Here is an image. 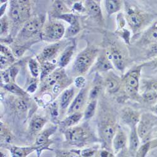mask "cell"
I'll return each mask as SVG.
<instances>
[{
    "label": "cell",
    "instance_id": "6da1fadb",
    "mask_svg": "<svg viewBox=\"0 0 157 157\" xmlns=\"http://www.w3.org/2000/svg\"><path fill=\"white\" fill-rule=\"evenodd\" d=\"M98 49L92 45H88L78 54L72 65V75L76 77L86 74L98 58Z\"/></svg>",
    "mask_w": 157,
    "mask_h": 157
},
{
    "label": "cell",
    "instance_id": "7a4b0ae2",
    "mask_svg": "<svg viewBox=\"0 0 157 157\" xmlns=\"http://www.w3.org/2000/svg\"><path fill=\"white\" fill-rule=\"evenodd\" d=\"M8 16L17 25L27 21L30 18V1H11Z\"/></svg>",
    "mask_w": 157,
    "mask_h": 157
},
{
    "label": "cell",
    "instance_id": "3957f363",
    "mask_svg": "<svg viewBox=\"0 0 157 157\" xmlns=\"http://www.w3.org/2000/svg\"><path fill=\"white\" fill-rule=\"evenodd\" d=\"M44 25V17H33L26 21L18 33L17 40L19 44L27 41L34 36L42 29Z\"/></svg>",
    "mask_w": 157,
    "mask_h": 157
},
{
    "label": "cell",
    "instance_id": "277c9868",
    "mask_svg": "<svg viewBox=\"0 0 157 157\" xmlns=\"http://www.w3.org/2000/svg\"><path fill=\"white\" fill-rule=\"evenodd\" d=\"M65 29L63 25L57 21L48 22L41 32V38L48 42L56 43L60 41L65 35Z\"/></svg>",
    "mask_w": 157,
    "mask_h": 157
},
{
    "label": "cell",
    "instance_id": "5b68a950",
    "mask_svg": "<svg viewBox=\"0 0 157 157\" xmlns=\"http://www.w3.org/2000/svg\"><path fill=\"white\" fill-rule=\"evenodd\" d=\"M66 47L65 41H59L48 45L43 49L40 54L37 56L36 59L40 63L52 62L60 53H62Z\"/></svg>",
    "mask_w": 157,
    "mask_h": 157
},
{
    "label": "cell",
    "instance_id": "8992f818",
    "mask_svg": "<svg viewBox=\"0 0 157 157\" xmlns=\"http://www.w3.org/2000/svg\"><path fill=\"white\" fill-rule=\"evenodd\" d=\"M67 77V75L65 74L64 69L60 67L56 69L53 72L42 81L41 90H45L53 89L59 82Z\"/></svg>",
    "mask_w": 157,
    "mask_h": 157
},
{
    "label": "cell",
    "instance_id": "52a82bcc",
    "mask_svg": "<svg viewBox=\"0 0 157 157\" xmlns=\"http://www.w3.org/2000/svg\"><path fill=\"white\" fill-rule=\"evenodd\" d=\"M108 56L110 61L114 65V66L121 71H123L126 66V58L121 51L116 46L111 47L107 52Z\"/></svg>",
    "mask_w": 157,
    "mask_h": 157
},
{
    "label": "cell",
    "instance_id": "ba28073f",
    "mask_svg": "<svg viewBox=\"0 0 157 157\" xmlns=\"http://www.w3.org/2000/svg\"><path fill=\"white\" fill-rule=\"evenodd\" d=\"M140 72V70L137 69L131 71L125 77V90L131 95L135 94L138 91Z\"/></svg>",
    "mask_w": 157,
    "mask_h": 157
},
{
    "label": "cell",
    "instance_id": "9c48e42d",
    "mask_svg": "<svg viewBox=\"0 0 157 157\" xmlns=\"http://www.w3.org/2000/svg\"><path fill=\"white\" fill-rule=\"evenodd\" d=\"M65 136L67 140L72 143H78L82 142L86 137V132L82 127H71L65 132Z\"/></svg>",
    "mask_w": 157,
    "mask_h": 157
},
{
    "label": "cell",
    "instance_id": "30bf717a",
    "mask_svg": "<svg viewBox=\"0 0 157 157\" xmlns=\"http://www.w3.org/2000/svg\"><path fill=\"white\" fill-rule=\"evenodd\" d=\"M75 51V45L74 44L68 45L65 47L59 56L58 60V66L60 68H64L70 63L71 59Z\"/></svg>",
    "mask_w": 157,
    "mask_h": 157
},
{
    "label": "cell",
    "instance_id": "8fae6325",
    "mask_svg": "<svg viewBox=\"0 0 157 157\" xmlns=\"http://www.w3.org/2000/svg\"><path fill=\"white\" fill-rule=\"evenodd\" d=\"M113 69L112 62L106 54H100L96 62L94 69L99 72H107Z\"/></svg>",
    "mask_w": 157,
    "mask_h": 157
},
{
    "label": "cell",
    "instance_id": "7c38bea8",
    "mask_svg": "<svg viewBox=\"0 0 157 157\" xmlns=\"http://www.w3.org/2000/svg\"><path fill=\"white\" fill-rule=\"evenodd\" d=\"M86 98V90L85 89H82L81 90L79 93L78 94V95L72 103L71 107L69 109L68 114H72L74 113H78V111H80L85 103Z\"/></svg>",
    "mask_w": 157,
    "mask_h": 157
},
{
    "label": "cell",
    "instance_id": "4fadbf2b",
    "mask_svg": "<svg viewBox=\"0 0 157 157\" xmlns=\"http://www.w3.org/2000/svg\"><path fill=\"white\" fill-rule=\"evenodd\" d=\"M67 13H71V10L67 7L63 2L54 1L52 6V17L57 18V17Z\"/></svg>",
    "mask_w": 157,
    "mask_h": 157
},
{
    "label": "cell",
    "instance_id": "5bb4252c",
    "mask_svg": "<svg viewBox=\"0 0 157 157\" xmlns=\"http://www.w3.org/2000/svg\"><path fill=\"white\" fill-rule=\"evenodd\" d=\"M126 12V20L130 27L133 29H138L142 24V17L141 15L132 9H129Z\"/></svg>",
    "mask_w": 157,
    "mask_h": 157
},
{
    "label": "cell",
    "instance_id": "9a60e30c",
    "mask_svg": "<svg viewBox=\"0 0 157 157\" xmlns=\"http://www.w3.org/2000/svg\"><path fill=\"white\" fill-rule=\"evenodd\" d=\"M105 83L108 92L113 93L117 92V90L119 89L121 84V79L115 74L111 72L108 74Z\"/></svg>",
    "mask_w": 157,
    "mask_h": 157
},
{
    "label": "cell",
    "instance_id": "2e32d148",
    "mask_svg": "<svg viewBox=\"0 0 157 157\" xmlns=\"http://www.w3.org/2000/svg\"><path fill=\"white\" fill-rule=\"evenodd\" d=\"M85 8L90 17L94 18H101L102 15L100 6L94 1H86Z\"/></svg>",
    "mask_w": 157,
    "mask_h": 157
},
{
    "label": "cell",
    "instance_id": "e0dca14e",
    "mask_svg": "<svg viewBox=\"0 0 157 157\" xmlns=\"http://www.w3.org/2000/svg\"><path fill=\"white\" fill-rule=\"evenodd\" d=\"M123 118L125 123L132 126L133 128H135V125L139 121L138 114L135 111L131 109H126L124 112Z\"/></svg>",
    "mask_w": 157,
    "mask_h": 157
},
{
    "label": "cell",
    "instance_id": "ac0fdd59",
    "mask_svg": "<svg viewBox=\"0 0 157 157\" xmlns=\"http://www.w3.org/2000/svg\"><path fill=\"white\" fill-rule=\"evenodd\" d=\"M101 133L106 141L110 143L115 134V128L110 123H106L101 128Z\"/></svg>",
    "mask_w": 157,
    "mask_h": 157
},
{
    "label": "cell",
    "instance_id": "d6986e66",
    "mask_svg": "<svg viewBox=\"0 0 157 157\" xmlns=\"http://www.w3.org/2000/svg\"><path fill=\"white\" fill-rule=\"evenodd\" d=\"M46 121L44 118L40 116H35L32 120L30 128L31 132L33 133H36L40 132L44 126Z\"/></svg>",
    "mask_w": 157,
    "mask_h": 157
},
{
    "label": "cell",
    "instance_id": "ffe728a7",
    "mask_svg": "<svg viewBox=\"0 0 157 157\" xmlns=\"http://www.w3.org/2000/svg\"><path fill=\"white\" fill-rule=\"evenodd\" d=\"M74 95V90L73 88H70L65 90L62 94L60 99V107L62 109L67 108L71 103Z\"/></svg>",
    "mask_w": 157,
    "mask_h": 157
},
{
    "label": "cell",
    "instance_id": "44dd1931",
    "mask_svg": "<svg viewBox=\"0 0 157 157\" xmlns=\"http://www.w3.org/2000/svg\"><path fill=\"white\" fill-rule=\"evenodd\" d=\"M40 64V80L43 81L44 78L48 77L51 73L56 69V65L52 62H45Z\"/></svg>",
    "mask_w": 157,
    "mask_h": 157
},
{
    "label": "cell",
    "instance_id": "7402d4cb",
    "mask_svg": "<svg viewBox=\"0 0 157 157\" xmlns=\"http://www.w3.org/2000/svg\"><path fill=\"white\" fill-rule=\"evenodd\" d=\"M105 6L108 16H110L120 10L121 8V2L108 0L105 2Z\"/></svg>",
    "mask_w": 157,
    "mask_h": 157
},
{
    "label": "cell",
    "instance_id": "603a6c76",
    "mask_svg": "<svg viewBox=\"0 0 157 157\" xmlns=\"http://www.w3.org/2000/svg\"><path fill=\"white\" fill-rule=\"evenodd\" d=\"M126 137L123 132H118L114 137L113 146L116 150L122 148L126 144Z\"/></svg>",
    "mask_w": 157,
    "mask_h": 157
},
{
    "label": "cell",
    "instance_id": "cb8c5ba5",
    "mask_svg": "<svg viewBox=\"0 0 157 157\" xmlns=\"http://www.w3.org/2000/svg\"><path fill=\"white\" fill-rule=\"evenodd\" d=\"M82 117V114L79 113H74L71 114L67 118H65L62 123V125L65 128H71L74 124L78 123Z\"/></svg>",
    "mask_w": 157,
    "mask_h": 157
},
{
    "label": "cell",
    "instance_id": "d4e9b609",
    "mask_svg": "<svg viewBox=\"0 0 157 157\" xmlns=\"http://www.w3.org/2000/svg\"><path fill=\"white\" fill-rule=\"evenodd\" d=\"M29 67L31 74L33 77H38L40 73H41L40 63L35 59H31L29 61Z\"/></svg>",
    "mask_w": 157,
    "mask_h": 157
},
{
    "label": "cell",
    "instance_id": "484cf974",
    "mask_svg": "<svg viewBox=\"0 0 157 157\" xmlns=\"http://www.w3.org/2000/svg\"><path fill=\"white\" fill-rule=\"evenodd\" d=\"M54 132V129H53V128H50V129H48L44 132L40 133L38 135V136L36 137V144L38 145H44V144L46 143L47 141H48V137L49 136L52 134Z\"/></svg>",
    "mask_w": 157,
    "mask_h": 157
},
{
    "label": "cell",
    "instance_id": "4316f807",
    "mask_svg": "<svg viewBox=\"0 0 157 157\" xmlns=\"http://www.w3.org/2000/svg\"><path fill=\"white\" fill-rule=\"evenodd\" d=\"M80 30H81L80 24L79 23L77 22L74 25H70L69 27L67 29V30H65L64 36L67 38L73 37L79 33Z\"/></svg>",
    "mask_w": 157,
    "mask_h": 157
},
{
    "label": "cell",
    "instance_id": "83f0119b",
    "mask_svg": "<svg viewBox=\"0 0 157 157\" xmlns=\"http://www.w3.org/2000/svg\"><path fill=\"white\" fill-rule=\"evenodd\" d=\"M3 86L7 90L10 91V92L13 93V94L20 95V96H23L25 94V93L24 92V91L20 87H18V86L15 84L13 82L3 84Z\"/></svg>",
    "mask_w": 157,
    "mask_h": 157
},
{
    "label": "cell",
    "instance_id": "f1b7e54d",
    "mask_svg": "<svg viewBox=\"0 0 157 157\" xmlns=\"http://www.w3.org/2000/svg\"><path fill=\"white\" fill-rule=\"evenodd\" d=\"M0 24H1V36L4 37L7 36L10 29V21L8 18L5 15L1 17Z\"/></svg>",
    "mask_w": 157,
    "mask_h": 157
},
{
    "label": "cell",
    "instance_id": "f546056e",
    "mask_svg": "<svg viewBox=\"0 0 157 157\" xmlns=\"http://www.w3.org/2000/svg\"><path fill=\"white\" fill-rule=\"evenodd\" d=\"M139 147V139L135 128H133L130 136V148L133 151H135Z\"/></svg>",
    "mask_w": 157,
    "mask_h": 157
},
{
    "label": "cell",
    "instance_id": "4dcf8cb0",
    "mask_svg": "<svg viewBox=\"0 0 157 157\" xmlns=\"http://www.w3.org/2000/svg\"><path fill=\"white\" fill-rule=\"evenodd\" d=\"M97 106V101L96 100H93L88 104L87 106L85 113L84 117L86 119H89L91 117H93L95 113L96 109Z\"/></svg>",
    "mask_w": 157,
    "mask_h": 157
},
{
    "label": "cell",
    "instance_id": "1f68e13d",
    "mask_svg": "<svg viewBox=\"0 0 157 157\" xmlns=\"http://www.w3.org/2000/svg\"><path fill=\"white\" fill-rule=\"evenodd\" d=\"M1 55L6 57L7 59H8L13 63L15 60V56L13 54V52H12V50L7 46L2 45H1Z\"/></svg>",
    "mask_w": 157,
    "mask_h": 157
},
{
    "label": "cell",
    "instance_id": "d6a6232c",
    "mask_svg": "<svg viewBox=\"0 0 157 157\" xmlns=\"http://www.w3.org/2000/svg\"><path fill=\"white\" fill-rule=\"evenodd\" d=\"M150 125L145 121H141L138 126V134L140 138H144L149 132Z\"/></svg>",
    "mask_w": 157,
    "mask_h": 157
},
{
    "label": "cell",
    "instance_id": "836d02e7",
    "mask_svg": "<svg viewBox=\"0 0 157 157\" xmlns=\"http://www.w3.org/2000/svg\"><path fill=\"white\" fill-rule=\"evenodd\" d=\"M57 19L62 20L66 21L68 23H69L70 25H74V24L77 23V22H78L77 17L72 13H67V14L62 15L57 17Z\"/></svg>",
    "mask_w": 157,
    "mask_h": 157
},
{
    "label": "cell",
    "instance_id": "e575fe53",
    "mask_svg": "<svg viewBox=\"0 0 157 157\" xmlns=\"http://www.w3.org/2000/svg\"><path fill=\"white\" fill-rule=\"evenodd\" d=\"M12 63H13L6 57L2 55L0 56V66H1V71H5L10 68Z\"/></svg>",
    "mask_w": 157,
    "mask_h": 157
},
{
    "label": "cell",
    "instance_id": "d590c367",
    "mask_svg": "<svg viewBox=\"0 0 157 157\" xmlns=\"http://www.w3.org/2000/svg\"><path fill=\"white\" fill-rule=\"evenodd\" d=\"M16 106L18 111L21 112H25L28 109V104L25 100L21 99H18L17 101Z\"/></svg>",
    "mask_w": 157,
    "mask_h": 157
},
{
    "label": "cell",
    "instance_id": "8d00e7d4",
    "mask_svg": "<svg viewBox=\"0 0 157 157\" xmlns=\"http://www.w3.org/2000/svg\"><path fill=\"white\" fill-rule=\"evenodd\" d=\"M9 71V74L10 77V79L11 82H14L15 81V78L19 72V70L18 67H15V66H11L10 68H8Z\"/></svg>",
    "mask_w": 157,
    "mask_h": 157
},
{
    "label": "cell",
    "instance_id": "74e56055",
    "mask_svg": "<svg viewBox=\"0 0 157 157\" xmlns=\"http://www.w3.org/2000/svg\"><path fill=\"white\" fill-rule=\"evenodd\" d=\"M147 38L151 42H157V29L154 27L148 33Z\"/></svg>",
    "mask_w": 157,
    "mask_h": 157
},
{
    "label": "cell",
    "instance_id": "f35d334b",
    "mask_svg": "<svg viewBox=\"0 0 157 157\" xmlns=\"http://www.w3.org/2000/svg\"><path fill=\"white\" fill-rule=\"evenodd\" d=\"M100 93V87L98 86H94L93 89L90 90V94H89V98L90 99H94L98 97V96L99 95Z\"/></svg>",
    "mask_w": 157,
    "mask_h": 157
},
{
    "label": "cell",
    "instance_id": "ab89813d",
    "mask_svg": "<svg viewBox=\"0 0 157 157\" xmlns=\"http://www.w3.org/2000/svg\"><path fill=\"white\" fill-rule=\"evenodd\" d=\"M75 84L77 87H84L86 84V79L82 76L77 77L75 81Z\"/></svg>",
    "mask_w": 157,
    "mask_h": 157
},
{
    "label": "cell",
    "instance_id": "60d3db41",
    "mask_svg": "<svg viewBox=\"0 0 157 157\" xmlns=\"http://www.w3.org/2000/svg\"><path fill=\"white\" fill-rule=\"evenodd\" d=\"M74 9H75L76 11H79V12H80V11H82L83 10H84V11L86 10L85 6H82L81 3H75V4L74 5Z\"/></svg>",
    "mask_w": 157,
    "mask_h": 157
},
{
    "label": "cell",
    "instance_id": "b9f144b4",
    "mask_svg": "<svg viewBox=\"0 0 157 157\" xmlns=\"http://www.w3.org/2000/svg\"><path fill=\"white\" fill-rule=\"evenodd\" d=\"M23 156V151L20 149L17 148L14 151V156L15 157H22Z\"/></svg>",
    "mask_w": 157,
    "mask_h": 157
},
{
    "label": "cell",
    "instance_id": "7bdbcfd3",
    "mask_svg": "<svg viewBox=\"0 0 157 157\" xmlns=\"http://www.w3.org/2000/svg\"><path fill=\"white\" fill-rule=\"evenodd\" d=\"M36 89V85L35 84H32V85L30 86V87L28 88V90L30 93H34L35 90Z\"/></svg>",
    "mask_w": 157,
    "mask_h": 157
},
{
    "label": "cell",
    "instance_id": "ee69618b",
    "mask_svg": "<svg viewBox=\"0 0 157 157\" xmlns=\"http://www.w3.org/2000/svg\"><path fill=\"white\" fill-rule=\"evenodd\" d=\"M6 5H7V3H5L4 5H2L1 6V17L4 16V13L6 8Z\"/></svg>",
    "mask_w": 157,
    "mask_h": 157
},
{
    "label": "cell",
    "instance_id": "f6af8a7d",
    "mask_svg": "<svg viewBox=\"0 0 157 157\" xmlns=\"http://www.w3.org/2000/svg\"><path fill=\"white\" fill-rule=\"evenodd\" d=\"M155 98V96L153 93H149L147 95V99L149 101H153Z\"/></svg>",
    "mask_w": 157,
    "mask_h": 157
},
{
    "label": "cell",
    "instance_id": "bcb514c9",
    "mask_svg": "<svg viewBox=\"0 0 157 157\" xmlns=\"http://www.w3.org/2000/svg\"><path fill=\"white\" fill-rule=\"evenodd\" d=\"M154 111H155V113H157V104H156V106H155V108H154Z\"/></svg>",
    "mask_w": 157,
    "mask_h": 157
}]
</instances>
